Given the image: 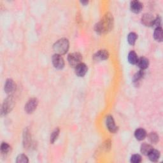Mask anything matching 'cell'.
I'll use <instances>...</instances> for the list:
<instances>
[{"label": "cell", "mask_w": 163, "mask_h": 163, "mask_svg": "<svg viewBox=\"0 0 163 163\" xmlns=\"http://www.w3.org/2000/svg\"><path fill=\"white\" fill-rule=\"evenodd\" d=\"M113 26V17L110 13L106 14L99 22H97L94 30L99 34H103L109 32Z\"/></svg>", "instance_id": "cell-1"}, {"label": "cell", "mask_w": 163, "mask_h": 163, "mask_svg": "<svg viewBox=\"0 0 163 163\" xmlns=\"http://www.w3.org/2000/svg\"><path fill=\"white\" fill-rule=\"evenodd\" d=\"M70 43L69 41L66 38H61L57 41L54 43L53 49L56 52V54H59V55H63L65 54L69 49Z\"/></svg>", "instance_id": "cell-2"}, {"label": "cell", "mask_w": 163, "mask_h": 163, "mask_svg": "<svg viewBox=\"0 0 163 163\" xmlns=\"http://www.w3.org/2000/svg\"><path fill=\"white\" fill-rule=\"evenodd\" d=\"M82 60V56L78 52H74L70 54L68 57V61L71 66L75 68L81 63Z\"/></svg>", "instance_id": "cell-3"}, {"label": "cell", "mask_w": 163, "mask_h": 163, "mask_svg": "<svg viewBox=\"0 0 163 163\" xmlns=\"http://www.w3.org/2000/svg\"><path fill=\"white\" fill-rule=\"evenodd\" d=\"M14 106V99L12 96H8L3 103L2 108V114L6 115L8 113L13 109Z\"/></svg>", "instance_id": "cell-4"}, {"label": "cell", "mask_w": 163, "mask_h": 163, "mask_svg": "<svg viewBox=\"0 0 163 163\" xmlns=\"http://www.w3.org/2000/svg\"><path fill=\"white\" fill-rule=\"evenodd\" d=\"M38 101L37 98H31L25 105V111L28 113H32L37 109Z\"/></svg>", "instance_id": "cell-5"}, {"label": "cell", "mask_w": 163, "mask_h": 163, "mask_svg": "<svg viewBox=\"0 0 163 163\" xmlns=\"http://www.w3.org/2000/svg\"><path fill=\"white\" fill-rule=\"evenodd\" d=\"M52 63L54 66L58 70H61L65 66L64 59L61 55L58 54H54L52 56Z\"/></svg>", "instance_id": "cell-6"}, {"label": "cell", "mask_w": 163, "mask_h": 163, "mask_svg": "<svg viewBox=\"0 0 163 163\" xmlns=\"http://www.w3.org/2000/svg\"><path fill=\"white\" fill-rule=\"evenodd\" d=\"M106 125L108 131L112 133H115L118 131V127L116 125L113 117L111 115H108L106 117Z\"/></svg>", "instance_id": "cell-7"}, {"label": "cell", "mask_w": 163, "mask_h": 163, "mask_svg": "<svg viewBox=\"0 0 163 163\" xmlns=\"http://www.w3.org/2000/svg\"><path fill=\"white\" fill-rule=\"evenodd\" d=\"M141 23L145 26H153L154 24L155 18L151 14H145L141 17Z\"/></svg>", "instance_id": "cell-8"}, {"label": "cell", "mask_w": 163, "mask_h": 163, "mask_svg": "<svg viewBox=\"0 0 163 163\" xmlns=\"http://www.w3.org/2000/svg\"><path fill=\"white\" fill-rule=\"evenodd\" d=\"M87 72V66L84 63H80L75 67V74L79 77H83Z\"/></svg>", "instance_id": "cell-9"}, {"label": "cell", "mask_w": 163, "mask_h": 163, "mask_svg": "<svg viewBox=\"0 0 163 163\" xmlns=\"http://www.w3.org/2000/svg\"><path fill=\"white\" fill-rule=\"evenodd\" d=\"M16 89V85L14 81L12 79L6 80L5 85V91L7 94H12L15 91Z\"/></svg>", "instance_id": "cell-10"}, {"label": "cell", "mask_w": 163, "mask_h": 163, "mask_svg": "<svg viewBox=\"0 0 163 163\" xmlns=\"http://www.w3.org/2000/svg\"><path fill=\"white\" fill-rule=\"evenodd\" d=\"M109 58V53L106 50H101L97 52L94 56L95 61H103Z\"/></svg>", "instance_id": "cell-11"}, {"label": "cell", "mask_w": 163, "mask_h": 163, "mask_svg": "<svg viewBox=\"0 0 163 163\" xmlns=\"http://www.w3.org/2000/svg\"><path fill=\"white\" fill-rule=\"evenodd\" d=\"M131 10L134 14H139L143 8V5L139 1H133L130 5Z\"/></svg>", "instance_id": "cell-12"}, {"label": "cell", "mask_w": 163, "mask_h": 163, "mask_svg": "<svg viewBox=\"0 0 163 163\" xmlns=\"http://www.w3.org/2000/svg\"><path fill=\"white\" fill-rule=\"evenodd\" d=\"M137 66L141 70H145L149 67V61L147 58L145 57H141L138 59L137 63Z\"/></svg>", "instance_id": "cell-13"}, {"label": "cell", "mask_w": 163, "mask_h": 163, "mask_svg": "<svg viewBox=\"0 0 163 163\" xmlns=\"http://www.w3.org/2000/svg\"><path fill=\"white\" fill-rule=\"evenodd\" d=\"M134 137L139 141L144 140L147 137V132L144 129L139 128L136 130L134 133Z\"/></svg>", "instance_id": "cell-14"}, {"label": "cell", "mask_w": 163, "mask_h": 163, "mask_svg": "<svg viewBox=\"0 0 163 163\" xmlns=\"http://www.w3.org/2000/svg\"><path fill=\"white\" fill-rule=\"evenodd\" d=\"M149 159L152 162H157L158 161L160 157V152L159 150L156 149H152V150L149 153L148 155Z\"/></svg>", "instance_id": "cell-15"}, {"label": "cell", "mask_w": 163, "mask_h": 163, "mask_svg": "<svg viewBox=\"0 0 163 163\" xmlns=\"http://www.w3.org/2000/svg\"><path fill=\"white\" fill-rule=\"evenodd\" d=\"M153 147L150 144L148 143H143L141 145L140 151L145 156H148L149 153L152 150Z\"/></svg>", "instance_id": "cell-16"}, {"label": "cell", "mask_w": 163, "mask_h": 163, "mask_svg": "<svg viewBox=\"0 0 163 163\" xmlns=\"http://www.w3.org/2000/svg\"><path fill=\"white\" fill-rule=\"evenodd\" d=\"M128 61L131 65H137V63L138 60V58L137 53H136L134 50L131 51L128 54Z\"/></svg>", "instance_id": "cell-17"}, {"label": "cell", "mask_w": 163, "mask_h": 163, "mask_svg": "<svg viewBox=\"0 0 163 163\" xmlns=\"http://www.w3.org/2000/svg\"><path fill=\"white\" fill-rule=\"evenodd\" d=\"M153 38L157 42H162L163 39V34H162V29L161 27L156 28L154 33H153Z\"/></svg>", "instance_id": "cell-18"}, {"label": "cell", "mask_w": 163, "mask_h": 163, "mask_svg": "<svg viewBox=\"0 0 163 163\" xmlns=\"http://www.w3.org/2000/svg\"><path fill=\"white\" fill-rule=\"evenodd\" d=\"M31 141V136L30 132L28 130H26L24 133V145L25 147H29Z\"/></svg>", "instance_id": "cell-19"}, {"label": "cell", "mask_w": 163, "mask_h": 163, "mask_svg": "<svg viewBox=\"0 0 163 163\" xmlns=\"http://www.w3.org/2000/svg\"><path fill=\"white\" fill-rule=\"evenodd\" d=\"M148 138L152 143H157L159 141V135L155 132H152L149 134Z\"/></svg>", "instance_id": "cell-20"}, {"label": "cell", "mask_w": 163, "mask_h": 163, "mask_svg": "<svg viewBox=\"0 0 163 163\" xmlns=\"http://www.w3.org/2000/svg\"><path fill=\"white\" fill-rule=\"evenodd\" d=\"M138 38L137 34L134 33H130L128 36V42L130 45H134L136 41Z\"/></svg>", "instance_id": "cell-21"}, {"label": "cell", "mask_w": 163, "mask_h": 163, "mask_svg": "<svg viewBox=\"0 0 163 163\" xmlns=\"http://www.w3.org/2000/svg\"><path fill=\"white\" fill-rule=\"evenodd\" d=\"M59 132H60V130L59 128H56L53 131V132L50 135V143H54L56 141V140L58 139V137H59Z\"/></svg>", "instance_id": "cell-22"}, {"label": "cell", "mask_w": 163, "mask_h": 163, "mask_svg": "<svg viewBox=\"0 0 163 163\" xmlns=\"http://www.w3.org/2000/svg\"><path fill=\"white\" fill-rule=\"evenodd\" d=\"M16 162L19 163H27L29 162V160L28 157H27L26 155L20 154L17 156Z\"/></svg>", "instance_id": "cell-23"}, {"label": "cell", "mask_w": 163, "mask_h": 163, "mask_svg": "<svg viewBox=\"0 0 163 163\" xmlns=\"http://www.w3.org/2000/svg\"><path fill=\"white\" fill-rule=\"evenodd\" d=\"M143 71H140L138 72L137 74H136L133 77V82L134 83H138L140 81V80L143 78Z\"/></svg>", "instance_id": "cell-24"}, {"label": "cell", "mask_w": 163, "mask_h": 163, "mask_svg": "<svg viewBox=\"0 0 163 163\" xmlns=\"http://www.w3.org/2000/svg\"><path fill=\"white\" fill-rule=\"evenodd\" d=\"M1 150L3 153H6L10 150V146L8 143L3 142L2 143Z\"/></svg>", "instance_id": "cell-25"}, {"label": "cell", "mask_w": 163, "mask_h": 163, "mask_svg": "<svg viewBox=\"0 0 163 163\" xmlns=\"http://www.w3.org/2000/svg\"><path fill=\"white\" fill-rule=\"evenodd\" d=\"M141 160V157L139 154H134L131 157V162L133 163H140Z\"/></svg>", "instance_id": "cell-26"}, {"label": "cell", "mask_w": 163, "mask_h": 163, "mask_svg": "<svg viewBox=\"0 0 163 163\" xmlns=\"http://www.w3.org/2000/svg\"><path fill=\"white\" fill-rule=\"evenodd\" d=\"M81 3H82V4H84V5H87V4L88 3V2H87V1H85V2L82 1V2H81Z\"/></svg>", "instance_id": "cell-27"}]
</instances>
